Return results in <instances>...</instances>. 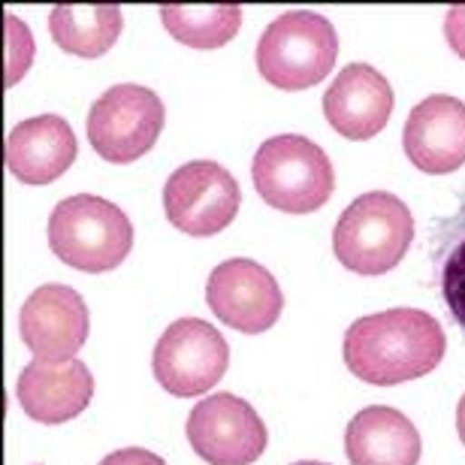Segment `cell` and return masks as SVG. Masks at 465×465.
<instances>
[{"instance_id":"1","label":"cell","mask_w":465,"mask_h":465,"mask_svg":"<svg viewBox=\"0 0 465 465\" xmlns=\"http://www.w3.org/2000/svg\"><path fill=\"white\" fill-rule=\"evenodd\" d=\"M444 327L420 309L366 314L345 332L348 371L375 387H396L430 375L444 360Z\"/></svg>"},{"instance_id":"2","label":"cell","mask_w":465,"mask_h":465,"mask_svg":"<svg viewBox=\"0 0 465 465\" xmlns=\"http://www.w3.org/2000/svg\"><path fill=\"white\" fill-rule=\"evenodd\" d=\"M414 239V215L396 193H362L341 212L332 230V251L353 275H384L396 269Z\"/></svg>"},{"instance_id":"3","label":"cell","mask_w":465,"mask_h":465,"mask_svg":"<svg viewBox=\"0 0 465 465\" xmlns=\"http://www.w3.org/2000/svg\"><path fill=\"white\" fill-rule=\"evenodd\" d=\"M251 179L260 200L291 215L318 212L336 191V173L327 152L300 134L266 139L251 163Z\"/></svg>"},{"instance_id":"4","label":"cell","mask_w":465,"mask_h":465,"mask_svg":"<svg viewBox=\"0 0 465 465\" xmlns=\"http://www.w3.org/2000/svg\"><path fill=\"white\" fill-rule=\"evenodd\" d=\"M49 245L67 266L100 275L127 260L134 227L115 203L94 193H76L52 209Z\"/></svg>"},{"instance_id":"5","label":"cell","mask_w":465,"mask_h":465,"mask_svg":"<svg viewBox=\"0 0 465 465\" xmlns=\"http://www.w3.org/2000/svg\"><path fill=\"white\" fill-rule=\"evenodd\" d=\"M339 54V34L327 15L293 9L278 15L257 43V70L282 91L312 88L327 79Z\"/></svg>"},{"instance_id":"6","label":"cell","mask_w":465,"mask_h":465,"mask_svg":"<svg viewBox=\"0 0 465 465\" xmlns=\"http://www.w3.org/2000/svg\"><path fill=\"white\" fill-rule=\"evenodd\" d=\"M163 100L145 85H115L88 113V143L109 163H134L148 154L163 130Z\"/></svg>"},{"instance_id":"7","label":"cell","mask_w":465,"mask_h":465,"mask_svg":"<svg viewBox=\"0 0 465 465\" xmlns=\"http://www.w3.org/2000/svg\"><path fill=\"white\" fill-rule=\"evenodd\" d=\"M227 366L230 345L212 323L200 318H179L170 323L152 353L157 384L179 399L203 396L224 378Z\"/></svg>"},{"instance_id":"8","label":"cell","mask_w":465,"mask_h":465,"mask_svg":"<svg viewBox=\"0 0 465 465\" xmlns=\"http://www.w3.org/2000/svg\"><path fill=\"white\" fill-rule=\"evenodd\" d=\"M242 191L227 166L191 161L163 184V209L173 227L188 236H215L239 215Z\"/></svg>"},{"instance_id":"9","label":"cell","mask_w":465,"mask_h":465,"mask_svg":"<svg viewBox=\"0 0 465 465\" xmlns=\"http://www.w3.org/2000/svg\"><path fill=\"white\" fill-rule=\"evenodd\" d=\"M188 441L209 465H251L263 457L269 432L260 414L232 393L206 396L188 414Z\"/></svg>"},{"instance_id":"10","label":"cell","mask_w":465,"mask_h":465,"mask_svg":"<svg viewBox=\"0 0 465 465\" xmlns=\"http://www.w3.org/2000/svg\"><path fill=\"white\" fill-rule=\"evenodd\" d=\"M206 302L227 327L248 332V336L272 330L284 309V296L275 275H269V269L245 257L227 260L212 269Z\"/></svg>"},{"instance_id":"11","label":"cell","mask_w":465,"mask_h":465,"mask_svg":"<svg viewBox=\"0 0 465 465\" xmlns=\"http://www.w3.org/2000/svg\"><path fill=\"white\" fill-rule=\"evenodd\" d=\"M91 330L85 300L67 284H43L27 296L18 332L40 360H73Z\"/></svg>"},{"instance_id":"12","label":"cell","mask_w":465,"mask_h":465,"mask_svg":"<svg viewBox=\"0 0 465 465\" xmlns=\"http://www.w3.org/2000/svg\"><path fill=\"white\" fill-rule=\"evenodd\" d=\"M15 396L36 423L58 426L79 417L94 396V375L82 360H31L18 375Z\"/></svg>"},{"instance_id":"13","label":"cell","mask_w":465,"mask_h":465,"mask_svg":"<svg viewBox=\"0 0 465 465\" xmlns=\"http://www.w3.org/2000/svg\"><path fill=\"white\" fill-rule=\"evenodd\" d=\"M402 148L420 173L448 175L465 163V104L448 94L420 100L405 121Z\"/></svg>"},{"instance_id":"14","label":"cell","mask_w":465,"mask_h":465,"mask_svg":"<svg viewBox=\"0 0 465 465\" xmlns=\"http://www.w3.org/2000/svg\"><path fill=\"white\" fill-rule=\"evenodd\" d=\"M393 113V88L371 64H348L323 94L330 127L348 139L378 136Z\"/></svg>"},{"instance_id":"15","label":"cell","mask_w":465,"mask_h":465,"mask_svg":"<svg viewBox=\"0 0 465 465\" xmlns=\"http://www.w3.org/2000/svg\"><path fill=\"white\" fill-rule=\"evenodd\" d=\"M79 143L67 118L36 115L9 130L6 170L22 184H52L76 161Z\"/></svg>"},{"instance_id":"16","label":"cell","mask_w":465,"mask_h":465,"mask_svg":"<svg viewBox=\"0 0 465 465\" xmlns=\"http://www.w3.org/2000/svg\"><path fill=\"white\" fill-rule=\"evenodd\" d=\"M345 453L351 465H417L423 441L402 411L371 405L348 423Z\"/></svg>"},{"instance_id":"17","label":"cell","mask_w":465,"mask_h":465,"mask_svg":"<svg viewBox=\"0 0 465 465\" xmlns=\"http://www.w3.org/2000/svg\"><path fill=\"white\" fill-rule=\"evenodd\" d=\"M430 263L444 309L465 336V191L453 215L430 224Z\"/></svg>"},{"instance_id":"18","label":"cell","mask_w":465,"mask_h":465,"mask_svg":"<svg viewBox=\"0 0 465 465\" xmlns=\"http://www.w3.org/2000/svg\"><path fill=\"white\" fill-rule=\"evenodd\" d=\"M124 15L115 4L100 6H70L61 4L52 9L49 31L52 40L61 45L67 54L76 58H100L115 45Z\"/></svg>"},{"instance_id":"19","label":"cell","mask_w":465,"mask_h":465,"mask_svg":"<svg viewBox=\"0 0 465 465\" xmlns=\"http://www.w3.org/2000/svg\"><path fill=\"white\" fill-rule=\"evenodd\" d=\"M161 22L173 40L191 49H221L239 34L242 6H188V4H166L161 6Z\"/></svg>"},{"instance_id":"20","label":"cell","mask_w":465,"mask_h":465,"mask_svg":"<svg viewBox=\"0 0 465 465\" xmlns=\"http://www.w3.org/2000/svg\"><path fill=\"white\" fill-rule=\"evenodd\" d=\"M444 36L448 45L465 61V6H450L444 15Z\"/></svg>"},{"instance_id":"21","label":"cell","mask_w":465,"mask_h":465,"mask_svg":"<svg viewBox=\"0 0 465 465\" xmlns=\"http://www.w3.org/2000/svg\"><path fill=\"white\" fill-rule=\"evenodd\" d=\"M100 465H166L157 453L145 450V448H124V450H115L100 462Z\"/></svg>"},{"instance_id":"22","label":"cell","mask_w":465,"mask_h":465,"mask_svg":"<svg viewBox=\"0 0 465 465\" xmlns=\"http://www.w3.org/2000/svg\"><path fill=\"white\" fill-rule=\"evenodd\" d=\"M457 432H460V439L465 444V396L460 399V405H457Z\"/></svg>"},{"instance_id":"23","label":"cell","mask_w":465,"mask_h":465,"mask_svg":"<svg viewBox=\"0 0 465 465\" xmlns=\"http://www.w3.org/2000/svg\"><path fill=\"white\" fill-rule=\"evenodd\" d=\"M293 465H327V462H314V460H305V462H293Z\"/></svg>"}]
</instances>
